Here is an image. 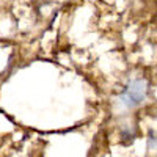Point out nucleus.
Returning a JSON list of instances; mask_svg holds the SVG:
<instances>
[{
  "instance_id": "nucleus-1",
  "label": "nucleus",
  "mask_w": 157,
  "mask_h": 157,
  "mask_svg": "<svg viewBox=\"0 0 157 157\" xmlns=\"http://www.w3.org/2000/svg\"><path fill=\"white\" fill-rule=\"evenodd\" d=\"M146 96H148V82L145 78H134L126 85L124 91L120 96V101L124 107L134 109L140 105L146 99Z\"/></svg>"
},
{
  "instance_id": "nucleus-2",
  "label": "nucleus",
  "mask_w": 157,
  "mask_h": 157,
  "mask_svg": "<svg viewBox=\"0 0 157 157\" xmlns=\"http://www.w3.org/2000/svg\"><path fill=\"white\" fill-rule=\"evenodd\" d=\"M146 143H148V148L151 151H157V132H155V130H149V132H148Z\"/></svg>"
},
{
  "instance_id": "nucleus-3",
  "label": "nucleus",
  "mask_w": 157,
  "mask_h": 157,
  "mask_svg": "<svg viewBox=\"0 0 157 157\" xmlns=\"http://www.w3.org/2000/svg\"><path fill=\"white\" fill-rule=\"evenodd\" d=\"M121 137L124 138V140H134V137H135V132L132 130V127H121Z\"/></svg>"
}]
</instances>
